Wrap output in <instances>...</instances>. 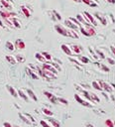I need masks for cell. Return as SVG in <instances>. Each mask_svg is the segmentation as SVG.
Listing matches in <instances>:
<instances>
[{
    "mask_svg": "<svg viewBox=\"0 0 115 127\" xmlns=\"http://www.w3.org/2000/svg\"><path fill=\"white\" fill-rule=\"evenodd\" d=\"M13 127H20V126H17V125H15V126H13Z\"/></svg>",
    "mask_w": 115,
    "mask_h": 127,
    "instance_id": "c3c4849f",
    "label": "cell"
},
{
    "mask_svg": "<svg viewBox=\"0 0 115 127\" xmlns=\"http://www.w3.org/2000/svg\"><path fill=\"white\" fill-rule=\"evenodd\" d=\"M6 48H7V50H9V51H14L15 50V45L12 43V42H10V41H7L6 42Z\"/></svg>",
    "mask_w": 115,
    "mask_h": 127,
    "instance_id": "2e32d148",
    "label": "cell"
},
{
    "mask_svg": "<svg viewBox=\"0 0 115 127\" xmlns=\"http://www.w3.org/2000/svg\"><path fill=\"white\" fill-rule=\"evenodd\" d=\"M3 127H13L12 124H10L9 122H4L3 123Z\"/></svg>",
    "mask_w": 115,
    "mask_h": 127,
    "instance_id": "ab89813d",
    "label": "cell"
},
{
    "mask_svg": "<svg viewBox=\"0 0 115 127\" xmlns=\"http://www.w3.org/2000/svg\"><path fill=\"white\" fill-rule=\"evenodd\" d=\"M0 15L2 16L3 19H10V18L15 17V16H16V14H14L12 12H9V11H4V10L0 11Z\"/></svg>",
    "mask_w": 115,
    "mask_h": 127,
    "instance_id": "3957f363",
    "label": "cell"
},
{
    "mask_svg": "<svg viewBox=\"0 0 115 127\" xmlns=\"http://www.w3.org/2000/svg\"><path fill=\"white\" fill-rule=\"evenodd\" d=\"M83 3H85V4H87V5H89V6H92V7H95V6H97V4H95V3H93L92 1L93 0H81Z\"/></svg>",
    "mask_w": 115,
    "mask_h": 127,
    "instance_id": "603a6c76",
    "label": "cell"
},
{
    "mask_svg": "<svg viewBox=\"0 0 115 127\" xmlns=\"http://www.w3.org/2000/svg\"><path fill=\"white\" fill-rule=\"evenodd\" d=\"M49 122H51L54 127H60V126H61L60 122H58V121L56 119H54V118H49Z\"/></svg>",
    "mask_w": 115,
    "mask_h": 127,
    "instance_id": "7402d4cb",
    "label": "cell"
},
{
    "mask_svg": "<svg viewBox=\"0 0 115 127\" xmlns=\"http://www.w3.org/2000/svg\"><path fill=\"white\" fill-rule=\"evenodd\" d=\"M54 14H55V15H56V17H57V19H58V20H61V19H62V17H61V15H60V14H59L58 12H56V11H54Z\"/></svg>",
    "mask_w": 115,
    "mask_h": 127,
    "instance_id": "f35d334b",
    "label": "cell"
},
{
    "mask_svg": "<svg viewBox=\"0 0 115 127\" xmlns=\"http://www.w3.org/2000/svg\"><path fill=\"white\" fill-rule=\"evenodd\" d=\"M44 94H45L49 99H51V98L54 96V95L52 94V93H51V92H49V91H45V92H44Z\"/></svg>",
    "mask_w": 115,
    "mask_h": 127,
    "instance_id": "e575fe53",
    "label": "cell"
},
{
    "mask_svg": "<svg viewBox=\"0 0 115 127\" xmlns=\"http://www.w3.org/2000/svg\"><path fill=\"white\" fill-rule=\"evenodd\" d=\"M58 101H61V102H63L64 104H68V100L67 99H64V98H58Z\"/></svg>",
    "mask_w": 115,
    "mask_h": 127,
    "instance_id": "74e56055",
    "label": "cell"
},
{
    "mask_svg": "<svg viewBox=\"0 0 115 127\" xmlns=\"http://www.w3.org/2000/svg\"><path fill=\"white\" fill-rule=\"evenodd\" d=\"M106 1H107V2H109V3H112V4H113V3H115V0H106Z\"/></svg>",
    "mask_w": 115,
    "mask_h": 127,
    "instance_id": "ee69618b",
    "label": "cell"
},
{
    "mask_svg": "<svg viewBox=\"0 0 115 127\" xmlns=\"http://www.w3.org/2000/svg\"><path fill=\"white\" fill-rule=\"evenodd\" d=\"M68 34H69V37H72V38H75V39H78V35L76 34L75 32H74V30H68Z\"/></svg>",
    "mask_w": 115,
    "mask_h": 127,
    "instance_id": "ffe728a7",
    "label": "cell"
},
{
    "mask_svg": "<svg viewBox=\"0 0 115 127\" xmlns=\"http://www.w3.org/2000/svg\"><path fill=\"white\" fill-rule=\"evenodd\" d=\"M20 117H21L22 119H23V121H24V122H26L27 124H32V122H31V121H29L28 119H27V116H26V115L20 114Z\"/></svg>",
    "mask_w": 115,
    "mask_h": 127,
    "instance_id": "4dcf8cb0",
    "label": "cell"
},
{
    "mask_svg": "<svg viewBox=\"0 0 115 127\" xmlns=\"http://www.w3.org/2000/svg\"><path fill=\"white\" fill-rule=\"evenodd\" d=\"M27 74L30 75L33 79H35V80H37V79H38V75H37L35 73H33V71H32L30 69H27Z\"/></svg>",
    "mask_w": 115,
    "mask_h": 127,
    "instance_id": "4316f807",
    "label": "cell"
},
{
    "mask_svg": "<svg viewBox=\"0 0 115 127\" xmlns=\"http://www.w3.org/2000/svg\"><path fill=\"white\" fill-rule=\"evenodd\" d=\"M64 24H65V26H68L69 28H70L72 30H76V29H78V26H76L75 24H74L69 19L65 20V21H64Z\"/></svg>",
    "mask_w": 115,
    "mask_h": 127,
    "instance_id": "9c48e42d",
    "label": "cell"
},
{
    "mask_svg": "<svg viewBox=\"0 0 115 127\" xmlns=\"http://www.w3.org/2000/svg\"><path fill=\"white\" fill-rule=\"evenodd\" d=\"M0 28H1V27H0Z\"/></svg>",
    "mask_w": 115,
    "mask_h": 127,
    "instance_id": "681fc988",
    "label": "cell"
},
{
    "mask_svg": "<svg viewBox=\"0 0 115 127\" xmlns=\"http://www.w3.org/2000/svg\"><path fill=\"white\" fill-rule=\"evenodd\" d=\"M70 49H72L73 53H74V54H76V55H78L81 51H83V48L79 47V46H78V45H73Z\"/></svg>",
    "mask_w": 115,
    "mask_h": 127,
    "instance_id": "7c38bea8",
    "label": "cell"
},
{
    "mask_svg": "<svg viewBox=\"0 0 115 127\" xmlns=\"http://www.w3.org/2000/svg\"><path fill=\"white\" fill-rule=\"evenodd\" d=\"M84 29H85V31L87 32V34H88V37H90V36H94V35L96 34L95 29H94L90 24H88V25H84Z\"/></svg>",
    "mask_w": 115,
    "mask_h": 127,
    "instance_id": "277c9868",
    "label": "cell"
},
{
    "mask_svg": "<svg viewBox=\"0 0 115 127\" xmlns=\"http://www.w3.org/2000/svg\"><path fill=\"white\" fill-rule=\"evenodd\" d=\"M0 27H4V25H3V22L0 20Z\"/></svg>",
    "mask_w": 115,
    "mask_h": 127,
    "instance_id": "f6af8a7d",
    "label": "cell"
},
{
    "mask_svg": "<svg viewBox=\"0 0 115 127\" xmlns=\"http://www.w3.org/2000/svg\"><path fill=\"white\" fill-rule=\"evenodd\" d=\"M99 85H100V86L102 87V89H104L105 91H108V92H111L112 90H113V88L109 85L108 84H106V82H103V81H99Z\"/></svg>",
    "mask_w": 115,
    "mask_h": 127,
    "instance_id": "52a82bcc",
    "label": "cell"
},
{
    "mask_svg": "<svg viewBox=\"0 0 115 127\" xmlns=\"http://www.w3.org/2000/svg\"><path fill=\"white\" fill-rule=\"evenodd\" d=\"M62 50H63L64 53H65L68 55V56H72V55H73L72 49H70L68 45H64V44H63V45H62Z\"/></svg>",
    "mask_w": 115,
    "mask_h": 127,
    "instance_id": "ba28073f",
    "label": "cell"
},
{
    "mask_svg": "<svg viewBox=\"0 0 115 127\" xmlns=\"http://www.w3.org/2000/svg\"><path fill=\"white\" fill-rule=\"evenodd\" d=\"M42 55H43V57L45 58L46 61H51V60H52V56H51V55L49 54V53H47V52H43Z\"/></svg>",
    "mask_w": 115,
    "mask_h": 127,
    "instance_id": "484cf974",
    "label": "cell"
},
{
    "mask_svg": "<svg viewBox=\"0 0 115 127\" xmlns=\"http://www.w3.org/2000/svg\"><path fill=\"white\" fill-rule=\"evenodd\" d=\"M6 87H7V90H8V91L11 93V95H13L14 97H17V96H18V93H17V91H16V90L14 89V88L12 87V86L7 85Z\"/></svg>",
    "mask_w": 115,
    "mask_h": 127,
    "instance_id": "5bb4252c",
    "label": "cell"
},
{
    "mask_svg": "<svg viewBox=\"0 0 115 127\" xmlns=\"http://www.w3.org/2000/svg\"><path fill=\"white\" fill-rule=\"evenodd\" d=\"M83 16H84L85 20L87 21V23L89 22V23L92 24V25H97V23H96V21H95L94 17H93V16H92L90 13H88V12H84V13H83Z\"/></svg>",
    "mask_w": 115,
    "mask_h": 127,
    "instance_id": "6da1fadb",
    "label": "cell"
},
{
    "mask_svg": "<svg viewBox=\"0 0 115 127\" xmlns=\"http://www.w3.org/2000/svg\"><path fill=\"white\" fill-rule=\"evenodd\" d=\"M27 92H28V95L33 99V100H35V101H37L38 100V98H37V96L35 95V93L33 92L31 89H27Z\"/></svg>",
    "mask_w": 115,
    "mask_h": 127,
    "instance_id": "44dd1931",
    "label": "cell"
},
{
    "mask_svg": "<svg viewBox=\"0 0 115 127\" xmlns=\"http://www.w3.org/2000/svg\"><path fill=\"white\" fill-rule=\"evenodd\" d=\"M74 1H75V2H80L81 0H74Z\"/></svg>",
    "mask_w": 115,
    "mask_h": 127,
    "instance_id": "bcb514c9",
    "label": "cell"
},
{
    "mask_svg": "<svg viewBox=\"0 0 115 127\" xmlns=\"http://www.w3.org/2000/svg\"><path fill=\"white\" fill-rule=\"evenodd\" d=\"M92 86H93L95 89H97V90H102V87L100 86L99 82H97V81H93V82H92Z\"/></svg>",
    "mask_w": 115,
    "mask_h": 127,
    "instance_id": "d4e9b609",
    "label": "cell"
},
{
    "mask_svg": "<svg viewBox=\"0 0 115 127\" xmlns=\"http://www.w3.org/2000/svg\"><path fill=\"white\" fill-rule=\"evenodd\" d=\"M110 49H111V52L113 53V55L115 56V45H114V46H111V48H110Z\"/></svg>",
    "mask_w": 115,
    "mask_h": 127,
    "instance_id": "7bdbcfd3",
    "label": "cell"
},
{
    "mask_svg": "<svg viewBox=\"0 0 115 127\" xmlns=\"http://www.w3.org/2000/svg\"><path fill=\"white\" fill-rule=\"evenodd\" d=\"M74 98H75V100L78 101V102H79L80 104H83V103L84 102V100H83V99L81 98V97H80L78 94H75V95H74Z\"/></svg>",
    "mask_w": 115,
    "mask_h": 127,
    "instance_id": "f1b7e54d",
    "label": "cell"
},
{
    "mask_svg": "<svg viewBox=\"0 0 115 127\" xmlns=\"http://www.w3.org/2000/svg\"><path fill=\"white\" fill-rule=\"evenodd\" d=\"M43 70H45V71H51V73H53V74H56V73H57L56 69H55L51 64H47V63L43 65Z\"/></svg>",
    "mask_w": 115,
    "mask_h": 127,
    "instance_id": "8992f818",
    "label": "cell"
},
{
    "mask_svg": "<svg viewBox=\"0 0 115 127\" xmlns=\"http://www.w3.org/2000/svg\"><path fill=\"white\" fill-rule=\"evenodd\" d=\"M35 57H36V59H37L38 61H40V62H46L45 58H44V57H43V55L40 54V53H37Z\"/></svg>",
    "mask_w": 115,
    "mask_h": 127,
    "instance_id": "cb8c5ba5",
    "label": "cell"
},
{
    "mask_svg": "<svg viewBox=\"0 0 115 127\" xmlns=\"http://www.w3.org/2000/svg\"><path fill=\"white\" fill-rule=\"evenodd\" d=\"M6 60L11 64V65H15L17 63V61H16V58L13 57V56H6Z\"/></svg>",
    "mask_w": 115,
    "mask_h": 127,
    "instance_id": "ac0fdd59",
    "label": "cell"
},
{
    "mask_svg": "<svg viewBox=\"0 0 115 127\" xmlns=\"http://www.w3.org/2000/svg\"><path fill=\"white\" fill-rule=\"evenodd\" d=\"M21 10H22V12H23V14L26 16L27 18H29L30 16H31V12H30V10L28 9V7L22 6V7H21Z\"/></svg>",
    "mask_w": 115,
    "mask_h": 127,
    "instance_id": "4fadbf2b",
    "label": "cell"
},
{
    "mask_svg": "<svg viewBox=\"0 0 115 127\" xmlns=\"http://www.w3.org/2000/svg\"><path fill=\"white\" fill-rule=\"evenodd\" d=\"M69 20L72 21L73 23H74V24H75L76 26H78H78H80V23L78 21V19H75V18H69Z\"/></svg>",
    "mask_w": 115,
    "mask_h": 127,
    "instance_id": "836d02e7",
    "label": "cell"
},
{
    "mask_svg": "<svg viewBox=\"0 0 115 127\" xmlns=\"http://www.w3.org/2000/svg\"><path fill=\"white\" fill-rule=\"evenodd\" d=\"M16 61H18L19 63H22V62H24V58H23V57H21L20 55H18V56L16 57Z\"/></svg>",
    "mask_w": 115,
    "mask_h": 127,
    "instance_id": "d590c367",
    "label": "cell"
},
{
    "mask_svg": "<svg viewBox=\"0 0 115 127\" xmlns=\"http://www.w3.org/2000/svg\"><path fill=\"white\" fill-rule=\"evenodd\" d=\"M1 1V4H2V6L4 8H12V5L10 4V2L8 1V0H0Z\"/></svg>",
    "mask_w": 115,
    "mask_h": 127,
    "instance_id": "e0dca14e",
    "label": "cell"
},
{
    "mask_svg": "<svg viewBox=\"0 0 115 127\" xmlns=\"http://www.w3.org/2000/svg\"><path fill=\"white\" fill-rule=\"evenodd\" d=\"M96 53H97L98 55H99V57H100L101 59H105V56H104V54H103L102 52H100L99 50H96Z\"/></svg>",
    "mask_w": 115,
    "mask_h": 127,
    "instance_id": "8d00e7d4",
    "label": "cell"
},
{
    "mask_svg": "<svg viewBox=\"0 0 115 127\" xmlns=\"http://www.w3.org/2000/svg\"><path fill=\"white\" fill-rule=\"evenodd\" d=\"M43 112H44V114H46V115H48V116H52V115L54 114L50 109H48V108H44L43 109Z\"/></svg>",
    "mask_w": 115,
    "mask_h": 127,
    "instance_id": "83f0119b",
    "label": "cell"
},
{
    "mask_svg": "<svg viewBox=\"0 0 115 127\" xmlns=\"http://www.w3.org/2000/svg\"><path fill=\"white\" fill-rule=\"evenodd\" d=\"M15 48H17L19 50H24L26 48V44L24 43L23 40H21V39H18L17 41L15 42Z\"/></svg>",
    "mask_w": 115,
    "mask_h": 127,
    "instance_id": "5b68a950",
    "label": "cell"
},
{
    "mask_svg": "<svg viewBox=\"0 0 115 127\" xmlns=\"http://www.w3.org/2000/svg\"><path fill=\"white\" fill-rule=\"evenodd\" d=\"M89 96H90V99H91V101H92V102H94V101L99 102V101H100L99 97H98L97 95H95L94 93H89Z\"/></svg>",
    "mask_w": 115,
    "mask_h": 127,
    "instance_id": "d6986e66",
    "label": "cell"
},
{
    "mask_svg": "<svg viewBox=\"0 0 115 127\" xmlns=\"http://www.w3.org/2000/svg\"><path fill=\"white\" fill-rule=\"evenodd\" d=\"M11 22L13 23V26L15 27V28H21V23H20V21L17 19V18H15V17H12V18H10Z\"/></svg>",
    "mask_w": 115,
    "mask_h": 127,
    "instance_id": "8fae6325",
    "label": "cell"
},
{
    "mask_svg": "<svg viewBox=\"0 0 115 127\" xmlns=\"http://www.w3.org/2000/svg\"><path fill=\"white\" fill-rule=\"evenodd\" d=\"M41 125L43 126V127H54L53 125H51V124H49L46 120H41Z\"/></svg>",
    "mask_w": 115,
    "mask_h": 127,
    "instance_id": "f546056e",
    "label": "cell"
},
{
    "mask_svg": "<svg viewBox=\"0 0 115 127\" xmlns=\"http://www.w3.org/2000/svg\"><path fill=\"white\" fill-rule=\"evenodd\" d=\"M107 61H108V63H109V64H111V65H115V61H113L112 59L107 58Z\"/></svg>",
    "mask_w": 115,
    "mask_h": 127,
    "instance_id": "60d3db41",
    "label": "cell"
},
{
    "mask_svg": "<svg viewBox=\"0 0 115 127\" xmlns=\"http://www.w3.org/2000/svg\"><path fill=\"white\" fill-rule=\"evenodd\" d=\"M100 67H101V69H102L103 71H109V69H108L107 67H105V66H103V65H100Z\"/></svg>",
    "mask_w": 115,
    "mask_h": 127,
    "instance_id": "b9f144b4",
    "label": "cell"
},
{
    "mask_svg": "<svg viewBox=\"0 0 115 127\" xmlns=\"http://www.w3.org/2000/svg\"><path fill=\"white\" fill-rule=\"evenodd\" d=\"M79 60L81 61V64H87V63H89V60L85 58V57H83V56H80L79 57Z\"/></svg>",
    "mask_w": 115,
    "mask_h": 127,
    "instance_id": "1f68e13d",
    "label": "cell"
},
{
    "mask_svg": "<svg viewBox=\"0 0 115 127\" xmlns=\"http://www.w3.org/2000/svg\"><path fill=\"white\" fill-rule=\"evenodd\" d=\"M76 19H78V21L79 22V23H83V25H88V24H89V23H87V21L85 20L84 16H83V15H81V14L76 15Z\"/></svg>",
    "mask_w": 115,
    "mask_h": 127,
    "instance_id": "30bf717a",
    "label": "cell"
},
{
    "mask_svg": "<svg viewBox=\"0 0 115 127\" xmlns=\"http://www.w3.org/2000/svg\"><path fill=\"white\" fill-rule=\"evenodd\" d=\"M55 29H56V31L59 33V34H61L63 36H69L68 30L65 29L64 27H63L62 25H56V26H55Z\"/></svg>",
    "mask_w": 115,
    "mask_h": 127,
    "instance_id": "7a4b0ae2",
    "label": "cell"
},
{
    "mask_svg": "<svg viewBox=\"0 0 115 127\" xmlns=\"http://www.w3.org/2000/svg\"><path fill=\"white\" fill-rule=\"evenodd\" d=\"M105 125L107 127H114V123H113V121H111L110 119H107L105 121Z\"/></svg>",
    "mask_w": 115,
    "mask_h": 127,
    "instance_id": "d6a6232c",
    "label": "cell"
},
{
    "mask_svg": "<svg viewBox=\"0 0 115 127\" xmlns=\"http://www.w3.org/2000/svg\"><path fill=\"white\" fill-rule=\"evenodd\" d=\"M87 126H88V127H93V126H92V125H89V124H88V125H87Z\"/></svg>",
    "mask_w": 115,
    "mask_h": 127,
    "instance_id": "7dc6e473",
    "label": "cell"
},
{
    "mask_svg": "<svg viewBox=\"0 0 115 127\" xmlns=\"http://www.w3.org/2000/svg\"><path fill=\"white\" fill-rule=\"evenodd\" d=\"M18 94H19V96L21 97V98H23L24 100H26V101H28L29 100V97H28V95H26L25 94V92L22 90V89H19L18 90Z\"/></svg>",
    "mask_w": 115,
    "mask_h": 127,
    "instance_id": "9a60e30c",
    "label": "cell"
}]
</instances>
